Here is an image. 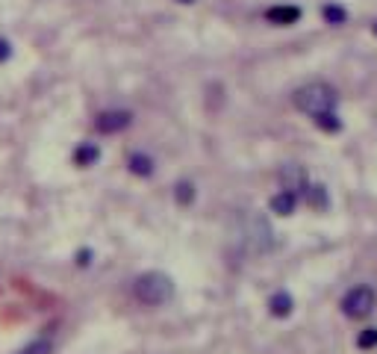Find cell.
<instances>
[{
	"mask_svg": "<svg viewBox=\"0 0 377 354\" xmlns=\"http://www.w3.org/2000/svg\"><path fill=\"white\" fill-rule=\"evenodd\" d=\"M133 295L148 307H160L174 295V283L162 272H145L136 278V283H133Z\"/></svg>",
	"mask_w": 377,
	"mask_h": 354,
	"instance_id": "cell-2",
	"label": "cell"
},
{
	"mask_svg": "<svg viewBox=\"0 0 377 354\" xmlns=\"http://www.w3.org/2000/svg\"><path fill=\"white\" fill-rule=\"evenodd\" d=\"M324 133H339L342 130V121H339V116L336 113H324V116H316L313 118Z\"/></svg>",
	"mask_w": 377,
	"mask_h": 354,
	"instance_id": "cell-13",
	"label": "cell"
},
{
	"mask_svg": "<svg viewBox=\"0 0 377 354\" xmlns=\"http://www.w3.org/2000/svg\"><path fill=\"white\" fill-rule=\"evenodd\" d=\"M15 354H53V343L51 340H33L30 345L18 348Z\"/></svg>",
	"mask_w": 377,
	"mask_h": 354,
	"instance_id": "cell-14",
	"label": "cell"
},
{
	"mask_svg": "<svg viewBox=\"0 0 377 354\" xmlns=\"http://www.w3.org/2000/svg\"><path fill=\"white\" fill-rule=\"evenodd\" d=\"M321 15H324V21H327V24H334V27L345 24V18H348V12H345L339 4H327V6L321 9Z\"/></svg>",
	"mask_w": 377,
	"mask_h": 354,
	"instance_id": "cell-12",
	"label": "cell"
},
{
	"mask_svg": "<svg viewBox=\"0 0 377 354\" xmlns=\"http://www.w3.org/2000/svg\"><path fill=\"white\" fill-rule=\"evenodd\" d=\"M292 101H295V106L301 109V113H306L309 118H316V116H324V113H336L339 95H336L334 86L316 80V83H306V86L295 88Z\"/></svg>",
	"mask_w": 377,
	"mask_h": 354,
	"instance_id": "cell-1",
	"label": "cell"
},
{
	"mask_svg": "<svg viewBox=\"0 0 377 354\" xmlns=\"http://www.w3.org/2000/svg\"><path fill=\"white\" fill-rule=\"evenodd\" d=\"M306 201H309V207H316V210H327V189L321 186V183H316V186H306Z\"/></svg>",
	"mask_w": 377,
	"mask_h": 354,
	"instance_id": "cell-11",
	"label": "cell"
},
{
	"mask_svg": "<svg viewBox=\"0 0 377 354\" xmlns=\"http://www.w3.org/2000/svg\"><path fill=\"white\" fill-rule=\"evenodd\" d=\"M280 183H283V189L286 192H301V189H306L309 183H306V171L301 168V166H286L283 171H280Z\"/></svg>",
	"mask_w": 377,
	"mask_h": 354,
	"instance_id": "cell-6",
	"label": "cell"
},
{
	"mask_svg": "<svg viewBox=\"0 0 377 354\" xmlns=\"http://www.w3.org/2000/svg\"><path fill=\"white\" fill-rule=\"evenodd\" d=\"M130 121H133V116L124 113V109H109V113H100V116L95 118V127H98L100 133H118V130L130 127Z\"/></svg>",
	"mask_w": 377,
	"mask_h": 354,
	"instance_id": "cell-4",
	"label": "cell"
},
{
	"mask_svg": "<svg viewBox=\"0 0 377 354\" xmlns=\"http://www.w3.org/2000/svg\"><path fill=\"white\" fill-rule=\"evenodd\" d=\"M357 345H360V348H374V345H377V328H366V330H360Z\"/></svg>",
	"mask_w": 377,
	"mask_h": 354,
	"instance_id": "cell-15",
	"label": "cell"
},
{
	"mask_svg": "<svg viewBox=\"0 0 377 354\" xmlns=\"http://www.w3.org/2000/svg\"><path fill=\"white\" fill-rule=\"evenodd\" d=\"M292 307H295V301H292L289 293H274L272 301H269L272 316H277V319H286V316H289V313H292Z\"/></svg>",
	"mask_w": 377,
	"mask_h": 354,
	"instance_id": "cell-8",
	"label": "cell"
},
{
	"mask_svg": "<svg viewBox=\"0 0 377 354\" xmlns=\"http://www.w3.org/2000/svg\"><path fill=\"white\" fill-rule=\"evenodd\" d=\"M295 204H298V195L280 189V192L272 198V213H277V216H292V213H295Z\"/></svg>",
	"mask_w": 377,
	"mask_h": 354,
	"instance_id": "cell-7",
	"label": "cell"
},
{
	"mask_svg": "<svg viewBox=\"0 0 377 354\" xmlns=\"http://www.w3.org/2000/svg\"><path fill=\"white\" fill-rule=\"evenodd\" d=\"M127 163H130V171L139 174V177H150V174H153V160L145 157V153H133Z\"/></svg>",
	"mask_w": 377,
	"mask_h": 354,
	"instance_id": "cell-10",
	"label": "cell"
},
{
	"mask_svg": "<svg viewBox=\"0 0 377 354\" xmlns=\"http://www.w3.org/2000/svg\"><path fill=\"white\" fill-rule=\"evenodd\" d=\"M374 307H377V295H374L371 286H353V290H348V295L342 298V313L351 319H366Z\"/></svg>",
	"mask_w": 377,
	"mask_h": 354,
	"instance_id": "cell-3",
	"label": "cell"
},
{
	"mask_svg": "<svg viewBox=\"0 0 377 354\" xmlns=\"http://www.w3.org/2000/svg\"><path fill=\"white\" fill-rule=\"evenodd\" d=\"M177 4H195V0H177Z\"/></svg>",
	"mask_w": 377,
	"mask_h": 354,
	"instance_id": "cell-18",
	"label": "cell"
},
{
	"mask_svg": "<svg viewBox=\"0 0 377 354\" xmlns=\"http://www.w3.org/2000/svg\"><path fill=\"white\" fill-rule=\"evenodd\" d=\"M265 21L274 27H289L301 21V9L298 6H272V9H265Z\"/></svg>",
	"mask_w": 377,
	"mask_h": 354,
	"instance_id": "cell-5",
	"label": "cell"
},
{
	"mask_svg": "<svg viewBox=\"0 0 377 354\" xmlns=\"http://www.w3.org/2000/svg\"><path fill=\"white\" fill-rule=\"evenodd\" d=\"M100 160V148L98 145H80L77 151H74V163L80 166V168H88V166H95Z\"/></svg>",
	"mask_w": 377,
	"mask_h": 354,
	"instance_id": "cell-9",
	"label": "cell"
},
{
	"mask_svg": "<svg viewBox=\"0 0 377 354\" xmlns=\"http://www.w3.org/2000/svg\"><path fill=\"white\" fill-rule=\"evenodd\" d=\"M12 56V44L6 39H0V62H6Z\"/></svg>",
	"mask_w": 377,
	"mask_h": 354,
	"instance_id": "cell-17",
	"label": "cell"
},
{
	"mask_svg": "<svg viewBox=\"0 0 377 354\" xmlns=\"http://www.w3.org/2000/svg\"><path fill=\"white\" fill-rule=\"evenodd\" d=\"M374 36H377V21H374Z\"/></svg>",
	"mask_w": 377,
	"mask_h": 354,
	"instance_id": "cell-19",
	"label": "cell"
},
{
	"mask_svg": "<svg viewBox=\"0 0 377 354\" xmlns=\"http://www.w3.org/2000/svg\"><path fill=\"white\" fill-rule=\"evenodd\" d=\"M177 201L180 204H189V201H195V186L192 183H177Z\"/></svg>",
	"mask_w": 377,
	"mask_h": 354,
	"instance_id": "cell-16",
	"label": "cell"
}]
</instances>
